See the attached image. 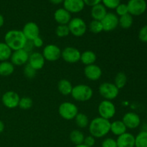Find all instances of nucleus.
Masks as SVG:
<instances>
[{"mask_svg": "<svg viewBox=\"0 0 147 147\" xmlns=\"http://www.w3.org/2000/svg\"><path fill=\"white\" fill-rule=\"evenodd\" d=\"M27 42L22 30H11L7 32L4 35V42L12 51L23 49Z\"/></svg>", "mask_w": 147, "mask_h": 147, "instance_id": "f03ea898", "label": "nucleus"}, {"mask_svg": "<svg viewBox=\"0 0 147 147\" xmlns=\"http://www.w3.org/2000/svg\"><path fill=\"white\" fill-rule=\"evenodd\" d=\"M4 129H5V126H4V122L0 120V134L4 131Z\"/></svg>", "mask_w": 147, "mask_h": 147, "instance_id": "a18cd8bd", "label": "nucleus"}, {"mask_svg": "<svg viewBox=\"0 0 147 147\" xmlns=\"http://www.w3.org/2000/svg\"><path fill=\"white\" fill-rule=\"evenodd\" d=\"M23 72H24V76L28 79H33L36 76V74H37V70H34L28 63L25 65Z\"/></svg>", "mask_w": 147, "mask_h": 147, "instance_id": "f704fd0d", "label": "nucleus"}, {"mask_svg": "<svg viewBox=\"0 0 147 147\" xmlns=\"http://www.w3.org/2000/svg\"><path fill=\"white\" fill-rule=\"evenodd\" d=\"M54 19L59 24H67L71 20V14L65 9L60 8L54 13Z\"/></svg>", "mask_w": 147, "mask_h": 147, "instance_id": "aec40b11", "label": "nucleus"}, {"mask_svg": "<svg viewBox=\"0 0 147 147\" xmlns=\"http://www.w3.org/2000/svg\"><path fill=\"white\" fill-rule=\"evenodd\" d=\"M14 71V65L11 62L8 60L0 62V76L3 77H7L11 76Z\"/></svg>", "mask_w": 147, "mask_h": 147, "instance_id": "393cba45", "label": "nucleus"}, {"mask_svg": "<svg viewBox=\"0 0 147 147\" xmlns=\"http://www.w3.org/2000/svg\"><path fill=\"white\" fill-rule=\"evenodd\" d=\"M98 92L104 100H112L118 97L119 94V89L115 86L114 83L104 82L99 86Z\"/></svg>", "mask_w": 147, "mask_h": 147, "instance_id": "20e7f679", "label": "nucleus"}, {"mask_svg": "<svg viewBox=\"0 0 147 147\" xmlns=\"http://www.w3.org/2000/svg\"><path fill=\"white\" fill-rule=\"evenodd\" d=\"M63 6L67 11L71 13H79L85 7V3L83 0H64Z\"/></svg>", "mask_w": 147, "mask_h": 147, "instance_id": "f3484780", "label": "nucleus"}, {"mask_svg": "<svg viewBox=\"0 0 147 147\" xmlns=\"http://www.w3.org/2000/svg\"><path fill=\"white\" fill-rule=\"evenodd\" d=\"M96 60H97V56L94 52L91 50H86L81 53L80 61H81L83 64L87 66L95 64Z\"/></svg>", "mask_w": 147, "mask_h": 147, "instance_id": "b1692460", "label": "nucleus"}, {"mask_svg": "<svg viewBox=\"0 0 147 147\" xmlns=\"http://www.w3.org/2000/svg\"><path fill=\"white\" fill-rule=\"evenodd\" d=\"M122 121L127 129H134L139 127L141 124L140 116L134 112H128L123 116Z\"/></svg>", "mask_w": 147, "mask_h": 147, "instance_id": "4468645a", "label": "nucleus"}, {"mask_svg": "<svg viewBox=\"0 0 147 147\" xmlns=\"http://www.w3.org/2000/svg\"><path fill=\"white\" fill-rule=\"evenodd\" d=\"M27 63L37 71V70L43 68L45 63V60L42 53H38V52H34V53L30 54Z\"/></svg>", "mask_w": 147, "mask_h": 147, "instance_id": "a211bd4d", "label": "nucleus"}, {"mask_svg": "<svg viewBox=\"0 0 147 147\" xmlns=\"http://www.w3.org/2000/svg\"><path fill=\"white\" fill-rule=\"evenodd\" d=\"M101 1L102 0H83L85 5H88L91 7L98 4H100Z\"/></svg>", "mask_w": 147, "mask_h": 147, "instance_id": "37998d69", "label": "nucleus"}, {"mask_svg": "<svg viewBox=\"0 0 147 147\" xmlns=\"http://www.w3.org/2000/svg\"><path fill=\"white\" fill-rule=\"evenodd\" d=\"M103 31L111 32L116 30L119 26V17L116 14L108 12L104 18L101 20Z\"/></svg>", "mask_w": 147, "mask_h": 147, "instance_id": "f8f14e48", "label": "nucleus"}, {"mask_svg": "<svg viewBox=\"0 0 147 147\" xmlns=\"http://www.w3.org/2000/svg\"><path fill=\"white\" fill-rule=\"evenodd\" d=\"M103 4L106 8L113 9L117 7L118 5L121 4V0H102Z\"/></svg>", "mask_w": 147, "mask_h": 147, "instance_id": "c9c22d12", "label": "nucleus"}, {"mask_svg": "<svg viewBox=\"0 0 147 147\" xmlns=\"http://www.w3.org/2000/svg\"><path fill=\"white\" fill-rule=\"evenodd\" d=\"M12 53V50L9 48L8 45L5 42H0V62L7 61Z\"/></svg>", "mask_w": 147, "mask_h": 147, "instance_id": "cd10ccee", "label": "nucleus"}, {"mask_svg": "<svg viewBox=\"0 0 147 147\" xmlns=\"http://www.w3.org/2000/svg\"><path fill=\"white\" fill-rule=\"evenodd\" d=\"M53 4H60L63 3L64 0H49Z\"/></svg>", "mask_w": 147, "mask_h": 147, "instance_id": "c03bdc74", "label": "nucleus"}, {"mask_svg": "<svg viewBox=\"0 0 147 147\" xmlns=\"http://www.w3.org/2000/svg\"><path fill=\"white\" fill-rule=\"evenodd\" d=\"M117 147H135V136L132 134L126 133L118 136Z\"/></svg>", "mask_w": 147, "mask_h": 147, "instance_id": "6ab92c4d", "label": "nucleus"}, {"mask_svg": "<svg viewBox=\"0 0 147 147\" xmlns=\"http://www.w3.org/2000/svg\"><path fill=\"white\" fill-rule=\"evenodd\" d=\"M75 147H88L87 146H86L85 144H80V145H76Z\"/></svg>", "mask_w": 147, "mask_h": 147, "instance_id": "de8ad7c7", "label": "nucleus"}, {"mask_svg": "<svg viewBox=\"0 0 147 147\" xmlns=\"http://www.w3.org/2000/svg\"><path fill=\"white\" fill-rule=\"evenodd\" d=\"M126 130H127V128L125 126L122 120H116L113 122H111L110 131L115 136H120V135L126 133Z\"/></svg>", "mask_w": 147, "mask_h": 147, "instance_id": "4be33fe9", "label": "nucleus"}, {"mask_svg": "<svg viewBox=\"0 0 147 147\" xmlns=\"http://www.w3.org/2000/svg\"><path fill=\"white\" fill-rule=\"evenodd\" d=\"M70 32L76 37H82L87 31V25L83 19L75 17L67 24Z\"/></svg>", "mask_w": 147, "mask_h": 147, "instance_id": "423d86ee", "label": "nucleus"}, {"mask_svg": "<svg viewBox=\"0 0 147 147\" xmlns=\"http://www.w3.org/2000/svg\"><path fill=\"white\" fill-rule=\"evenodd\" d=\"M34 45H33L32 41V40H27V42H26L25 45H24V47H23V50H25L26 52L30 54V53H31L32 51V50L34 49Z\"/></svg>", "mask_w": 147, "mask_h": 147, "instance_id": "a19ab883", "label": "nucleus"}, {"mask_svg": "<svg viewBox=\"0 0 147 147\" xmlns=\"http://www.w3.org/2000/svg\"><path fill=\"white\" fill-rule=\"evenodd\" d=\"M32 41L33 45H34V47H37V48H40V47H42L43 44H44L43 40L40 37V36L37 37L36 38H34V40H32Z\"/></svg>", "mask_w": 147, "mask_h": 147, "instance_id": "79ce46f5", "label": "nucleus"}, {"mask_svg": "<svg viewBox=\"0 0 147 147\" xmlns=\"http://www.w3.org/2000/svg\"><path fill=\"white\" fill-rule=\"evenodd\" d=\"M133 16L131 15L129 13L121 16L119 18V25L124 30H128V29L131 28L132 24H133Z\"/></svg>", "mask_w": 147, "mask_h": 147, "instance_id": "bb28decb", "label": "nucleus"}, {"mask_svg": "<svg viewBox=\"0 0 147 147\" xmlns=\"http://www.w3.org/2000/svg\"><path fill=\"white\" fill-rule=\"evenodd\" d=\"M115 9H116V15L119 16V17H121V16L125 15V14H129L127 4H121V3L119 5L117 6V7Z\"/></svg>", "mask_w": 147, "mask_h": 147, "instance_id": "e433bc0d", "label": "nucleus"}, {"mask_svg": "<svg viewBox=\"0 0 147 147\" xmlns=\"http://www.w3.org/2000/svg\"><path fill=\"white\" fill-rule=\"evenodd\" d=\"M96 144V138L93 137V136L90 135L86 137H85L84 142H83V144L88 147H93Z\"/></svg>", "mask_w": 147, "mask_h": 147, "instance_id": "ea45409f", "label": "nucleus"}, {"mask_svg": "<svg viewBox=\"0 0 147 147\" xmlns=\"http://www.w3.org/2000/svg\"><path fill=\"white\" fill-rule=\"evenodd\" d=\"M135 147H147V131H142L135 136Z\"/></svg>", "mask_w": 147, "mask_h": 147, "instance_id": "7c9ffc66", "label": "nucleus"}, {"mask_svg": "<svg viewBox=\"0 0 147 147\" xmlns=\"http://www.w3.org/2000/svg\"><path fill=\"white\" fill-rule=\"evenodd\" d=\"M101 147H117L116 140L113 138H106L102 142Z\"/></svg>", "mask_w": 147, "mask_h": 147, "instance_id": "4c0bfd02", "label": "nucleus"}, {"mask_svg": "<svg viewBox=\"0 0 147 147\" xmlns=\"http://www.w3.org/2000/svg\"><path fill=\"white\" fill-rule=\"evenodd\" d=\"M22 31L26 39L28 40H33L34 38L40 36L39 26L34 22H29L26 23Z\"/></svg>", "mask_w": 147, "mask_h": 147, "instance_id": "2eb2a0df", "label": "nucleus"}, {"mask_svg": "<svg viewBox=\"0 0 147 147\" xmlns=\"http://www.w3.org/2000/svg\"><path fill=\"white\" fill-rule=\"evenodd\" d=\"M4 18L1 14H0V28L4 25Z\"/></svg>", "mask_w": 147, "mask_h": 147, "instance_id": "49530a36", "label": "nucleus"}, {"mask_svg": "<svg viewBox=\"0 0 147 147\" xmlns=\"http://www.w3.org/2000/svg\"><path fill=\"white\" fill-rule=\"evenodd\" d=\"M127 83V76L123 72H119L115 76L114 84L118 88L120 89L123 88Z\"/></svg>", "mask_w": 147, "mask_h": 147, "instance_id": "c756f323", "label": "nucleus"}, {"mask_svg": "<svg viewBox=\"0 0 147 147\" xmlns=\"http://www.w3.org/2000/svg\"><path fill=\"white\" fill-rule=\"evenodd\" d=\"M84 74L86 78L91 81H96L102 76V70L98 65L96 64L86 66L84 69Z\"/></svg>", "mask_w": 147, "mask_h": 147, "instance_id": "dca6fc26", "label": "nucleus"}, {"mask_svg": "<svg viewBox=\"0 0 147 147\" xmlns=\"http://www.w3.org/2000/svg\"><path fill=\"white\" fill-rule=\"evenodd\" d=\"M73 88L72 83L67 79H61L57 83V89L63 96H68L71 94Z\"/></svg>", "mask_w": 147, "mask_h": 147, "instance_id": "5701e85b", "label": "nucleus"}, {"mask_svg": "<svg viewBox=\"0 0 147 147\" xmlns=\"http://www.w3.org/2000/svg\"><path fill=\"white\" fill-rule=\"evenodd\" d=\"M85 136L83 133L80 131L76 129L73 130L70 134V142L75 145H80L83 144L84 142Z\"/></svg>", "mask_w": 147, "mask_h": 147, "instance_id": "a878e982", "label": "nucleus"}, {"mask_svg": "<svg viewBox=\"0 0 147 147\" xmlns=\"http://www.w3.org/2000/svg\"><path fill=\"white\" fill-rule=\"evenodd\" d=\"M33 106L32 99L28 96H24L20 98V102H19L18 106L22 110H29L31 109Z\"/></svg>", "mask_w": 147, "mask_h": 147, "instance_id": "2f4dec72", "label": "nucleus"}, {"mask_svg": "<svg viewBox=\"0 0 147 147\" xmlns=\"http://www.w3.org/2000/svg\"><path fill=\"white\" fill-rule=\"evenodd\" d=\"M111 121L103 118H94L90 122L88 126L89 132L90 135L96 139L104 137L110 132Z\"/></svg>", "mask_w": 147, "mask_h": 147, "instance_id": "f257e3e1", "label": "nucleus"}, {"mask_svg": "<svg viewBox=\"0 0 147 147\" xmlns=\"http://www.w3.org/2000/svg\"><path fill=\"white\" fill-rule=\"evenodd\" d=\"M98 111L100 117L109 120L115 116L116 109L114 103L111 100H103L99 103Z\"/></svg>", "mask_w": 147, "mask_h": 147, "instance_id": "0eeeda50", "label": "nucleus"}, {"mask_svg": "<svg viewBox=\"0 0 147 147\" xmlns=\"http://www.w3.org/2000/svg\"><path fill=\"white\" fill-rule=\"evenodd\" d=\"M81 53L77 48L73 47H67L62 50L61 57L66 63L73 64L80 61Z\"/></svg>", "mask_w": 147, "mask_h": 147, "instance_id": "9b49d317", "label": "nucleus"}, {"mask_svg": "<svg viewBox=\"0 0 147 147\" xmlns=\"http://www.w3.org/2000/svg\"><path fill=\"white\" fill-rule=\"evenodd\" d=\"M61 53L62 50L58 46L54 44H50L47 45L44 47L42 54L45 60L54 62L61 57Z\"/></svg>", "mask_w": 147, "mask_h": 147, "instance_id": "1a4fd4ad", "label": "nucleus"}, {"mask_svg": "<svg viewBox=\"0 0 147 147\" xmlns=\"http://www.w3.org/2000/svg\"><path fill=\"white\" fill-rule=\"evenodd\" d=\"M74 119L76 125L80 129H85V128L88 127L89 126V123H90L88 117L87 116V115L83 113H78Z\"/></svg>", "mask_w": 147, "mask_h": 147, "instance_id": "c85d7f7f", "label": "nucleus"}, {"mask_svg": "<svg viewBox=\"0 0 147 147\" xmlns=\"http://www.w3.org/2000/svg\"><path fill=\"white\" fill-rule=\"evenodd\" d=\"M139 38L143 42H147V24L142 27L139 30Z\"/></svg>", "mask_w": 147, "mask_h": 147, "instance_id": "58836bf2", "label": "nucleus"}, {"mask_svg": "<svg viewBox=\"0 0 147 147\" xmlns=\"http://www.w3.org/2000/svg\"><path fill=\"white\" fill-rule=\"evenodd\" d=\"M74 100L80 102L88 101L93 95V90L88 85L79 84L73 86L70 94Z\"/></svg>", "mask_w": 147, "mask_h": 147, "instance_id": "7ed1b4c3", "label": "nucleus"}, {"mask_svg": "<svg viewBox=\"0 0 147 147\" xmlns=\"http://www.w3.org/2000/svg\"><path fill=\"white\" fill-rule=\"evenodd\" d=\"M88 28L89 30L93 34H99L102 31H103L101 22L98 21V20H92L89 24Z\"/></svg>", "mask_w": 147, "mask_h": 147, "instance_id": "473e14b6", "label": "nucleus"}, {"mask_svg": "<svg viewBox=\"0 0 147 147\" xmlns=\"http://www.w3.org/2000/svg\"><path fill=\"white\" fill-rule=\"evenodd\" d=\"M70 33L67 24H59L55 30V34L58 37H65Z\"/></svg>", "mask_w": 147, "mask_h": 147, "instance_id": "72a5a7b5", "label": "nucleus"}, {"mask_svg": "<svg viewBox=\"0 0 147 147\" xmlns=\"http://www.w3.org/2000/svg\"><path fill=\"white\" fill-rule=\"evenodd\" d=\"M107 9L103 4H98L92 7L90 14L94 20L101 21L105 16L107 14Z\"/></svg>", "mask_w": 147, "mask_h": 147, "instance_id": "412c9836", "label": "nucleus"}, {"mask_svg": "<svg viewBox=\"0 0 147 147\" xmlns=\"http://www.w3.org/2000/svg\"><path fill=\"white\" fill-rule=\"evenodd\" d=\"M29 56H30V54L23 49L15 50V51H13L12 53H11V55L10 57V60H11L10 62L14 65L17 66L26 65L28 63Z\"/></svg>", "mask_w": 147, "mask_h": 147, "instance_id": "ddd939ff", "label": "nucleus"}, {"mask_svg": "<svg viewBox=\"0 0 147 147\" xmlns=\"http://www.w3.org/2000/svg\"><path fill=\"white\" fill-rule=\"evenodd\" d=\"M58 113L65 120H73L79 113L77 106L71 102H63L59 106Z\"/></svg>", "mask_w": 147, "mask_h": 147, "instance_id": "39448f33", "label": "nucleus"}, {"mask_svg": "<svg viewBox=\"0 0 147 147\" xmlns=\"http://www.w3.org/2000/svg\"><path fill=\"white\" fill-rule=\"evenodd\" d=\"M129 13L132 16H140L146 11L147 8L145 0H129L127 4Z\"/></svg>", "mask_w": 147, "mask_h": 147, "instance_id": "6e6552de", "label": "nucleus"}, {"mask_svg": "<svg viewBox=\"0 0 147 147\" xmlns=\"http://www.w3.org/2000/svg\"><path fill=\"white\" fill-rule=\"evenodd\" d=\"M20 97L17 93L14 90H8L1 96V102L6 108L9 109L17 107L20 102Z\"/></svg>", "mask_w": 147, "mask_h": 147, "instance_id": "9d476101", "label": "nucleus"}]
</instances>
